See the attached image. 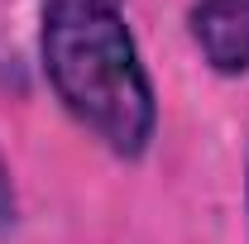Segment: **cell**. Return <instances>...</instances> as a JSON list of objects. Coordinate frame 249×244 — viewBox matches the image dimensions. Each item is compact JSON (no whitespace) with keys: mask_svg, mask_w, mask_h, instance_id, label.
<instances>
[{"mask_svg":"<svg viewBox=\"0 0 249 244\" xmlns=\"http://www.w3.org/2000/svg\"><path fill=\"white\" fill-rule=\"evenodd\" d=\"M38 48L72 120L120 158H139L149 149L158 101L120 0H43Z\"/></svg>","mask_w":249,"mask_h":244,"instance_id":"1","label":"cell"},{"mask_svg":"<svg viewBox=\"0 0 249 244\" xmlns=\"http://www.w3.org/2000/svg\"><path fill=\"white\" fill-rule=\"evenodd\" d=\"M192 38L216 72H249V0H196Z\"/></svg>","mask_w":249,"mask_h":244,"instance_id":"2","label":"cell"}]
</instances>
